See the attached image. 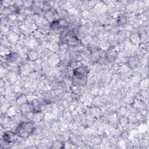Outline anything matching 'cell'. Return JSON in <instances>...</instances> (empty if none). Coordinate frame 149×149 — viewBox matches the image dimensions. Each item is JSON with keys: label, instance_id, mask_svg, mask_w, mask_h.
Wrapping results in <instances>:
<instances>
[{"label": "cell", "instance_id": "cell-2", "mask_svg": "<svg viewBox=\"0 0 149 149\" xmlns=\"http://www.w3.org/2000/svg\"><path fill=\"white\" fill-rule=\"evenodd\" d=\"M16 134L12 131H8L4 133L3 135V140L5 143L9 144L14 141L16 139Z\"/></svg>", "mask_w": 149, "mask_h": 149}, {"label": "cell", "instance_id": "cell-3", "mask_svg": "<svg viewBox=\"0 0 149 149\" xmlns=\"http://www.w3.org/2000/svg\"><path fill=\"white\" fill-rule=\"evenodd\" d=\"M139 59L137 56H132L129 59V65L131 68H136L138 66Z\"/></svg>", "mask_w": 149, "mask_h": 149}, {"label": "cell", "instance_id": "cell-1", "mask_svg": "<svg viewBox=\"0 0 149 149\" xmlns=\"http://www.w3.org/2000/svg\"><path fill=\"white\" fill-rule=\"evenodd\" d=\"M34 125L30 122H23L20 123L16 129V134L21 137H29L34 130Z\"/></svg>", "mask_w": 149, "mask_h": 149}]
</instances>
